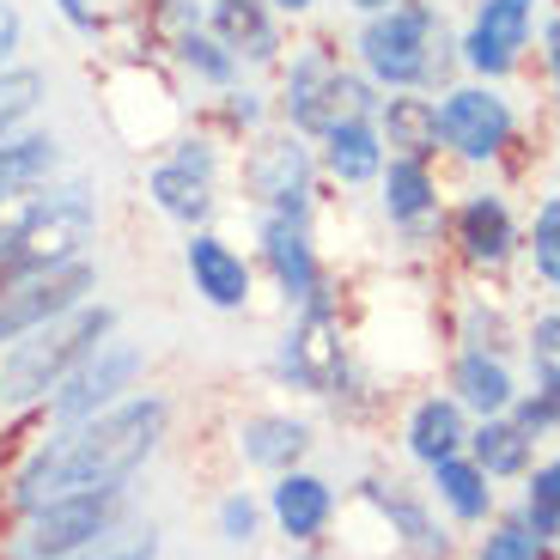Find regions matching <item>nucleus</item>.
<instances>
[{"instance_id": "2eb2a0df", "label": "nucleus", "mask_w": 560, "mask_h": 560, "mask_svg": "<svg viewBox=\"0 0 560 560\" xmlns=\"http://www.w3.org/2000/svg\"><path fill=\"white\" fill-rule=\"evenodd\" d=\"M268 505H275L280 536H293V542H317V536L329 530V518H336V493H329V481L305 476V469H280Z\"/></svg>"}, {"instance_id": "72a5a7b5", "label": "nucleus", "mask_w": 560, "mask_h": 560, "mask_svg": "<svg viewBox=\"0 0 560 560\" xmlns=\"http://www.w3.org/2000/svg\"><path fill=\"white\" fill-rule=\"evenodd\" d=\"M530 250H536V275L560 287V196H548L536 208V232H530Z\"/></svg>"}, {"instance_id": "c03bdc74", "label": "nucleus", "mask_w": 560, "mask_h": 560, "mask_svg": "<svg viewBox=\"0 0 560 560\" xmlns=\"http://www.w3.org/2000/svg\"><path fill=\"white\" fill-rule=\"evenodd\" d=\"M268 7H280V13H311L317 0H268Z\"/></svg>"}, {"instance_id": "bb28decb", "label": "nucleus", "mask_w": 560, "mask_h": 560, "mask_svg": "<svg viewBox=\"0 0 560 560\" xmlns=\"http://www.w3.org/2000/svg\"><path fill=\"white\" fill-rule=\"evenodd\" d=\"M530 445L536 439L524 433L512 415H493V420H481L476 433H469V457L481 463V476H530Z\"/></svg>"}, {"instance_id": "5701e85b", "label": "nucleus", "mask_w": 560, "mask_h": 560, "mask_svg": "<svg viewBox=\"0 0 560 560\" xmlns=\"http://www.w3.org/2000/svg\"><path fill=\"white\" fill-rule=\"evenodd\" d=\"M451 384H457V402H463V408H476L481 420L505 415V408L518 402V384H512L505 360H500V353H481V348L463 353L457 372H451Z\"/></svg>"}, {"instance_id": "58836bf2", "label": "nucleus", "mask_w": 560, "mask_h": 560, "mask_svg": "<svg viewBox=\"0 0 560 560\" xmlns=\"http://www.w3.org/2000/svg\"><path fill=\"white\" fill-rule=\"evenodd\" d=\"M153 19L171 31V43H177L183 31H201V0H153Z\"/></svg>"}, {"instance_id": "37998d69", "label": "nucleus", "mask_w": 560, "mask_h": 560, "mask_svg": "<svg viewBox=\"0 0 560 560\" xmlns=\"http://www.w3.org/2000/svg\"><path fill=\"white\" fill-rule=\"evenodd\" d=\"M542 43H548V73H555V85H560V19L542 31Z\"/></svg>"}, {"instance_id": "473e14b6", "label": "nucleus", "mask_w": 560, "mask_h": 560, "mask_svg": "<svg viewBox=\"0 0 560 560\" xmlns=\"http://www.w3.org/2000/svg\"><path fill=\"white\" fill-rule=\"evenodd\" d=\"M73 560H159V530L135 524V530H104L92 548H80Z\"/></svg>"}, {"instance_id": "cd10ccee", "label": "nucleus", "mask_w": 560, "mask_h": 560, "mask_svg": "<svg viewBox=\"0 0 560 560\" xmlns=\"http://www.w3.org/2000/svg\"><path fill=\"white\" fill-rule=\"evenodd\" d=\"M433 488H439V500L451 505V518H463V524H481L493 512V488H488V476H481V463L476 457H445V463H433Z\"/></svg>"}, {"instance_id": "ea45409f", "label": "nucleus", "mask_w": 560, "mask_h": 560, "mask_svg": "<svg viewBox=\"0 0 560 560\" xmlns=\"http://www.w3.org/2000/svg\"><path fill=\"white\" fill-rule=\"evenodd\" d=\"M56 13L68 19V25L80 31V37H98V31H104V13L92 7V0H56Z\"/></svg>"}, {"instance_id": "7c9ffc66", "label": "nucleus", "mask_w": 560, "mask_h": 560, "mask_svg": "<svg viewBox=\"0 0 560 560\" xmlns=\"http://www.w3.org/2000/svg\"><path fill=\"white\" fill-rule=\"evenodd\" d=\"M524 524H530V536H542V542L560 536V457L542 463V469L524 481Z\"/></svg>"}, {"instance_id": "79ce46f5", "label": "nucleus", "mask_w": 560, "mask_h": 560, "mask_svg": "<svg viewBox=\"0 0 560 560\" xmlns=\"http://www.w3.org/2000/svg\"><path fill=\"white\" fill-rule=\"evenodd\" d=\"M232 116H238L244 128H256L262 122V98H256V92H232Z\"/></svg>"}, {"instance_id": "7ed1b4c3", "label": "nucleus", "mask_w": 560, "mask_h": 560, "mask_svg": "<svg viewBox=\"0 0 560 560\" xmlns=\"http://www.w3.org/2000/svg\"><path fill=\"white\" fill-rule=\"evenodd\" d=\"M110 329H116V311L85 299L80 311H68V317H56V323H43V329H31V336H19L13 348H7V360H0V402L25 408V402L56 396L61 378H68L73 365L98 348Z\"/></svg>"}, {"instance_id": "f704fd0d", "label": "nucleus", "mask_w": 560, "mask_h": 560, "mask_svg": "<svg viewBox=\"0 0 560 560\" xmlns=\"http://www.w3.org/2000/svg\"><path fill=\"white\" fill-rule=\"evenodd\" d=\"M530 365H536V378H542L548 390H560V311L536 317V329H530Z\"/></svg>"}, {"instance_id": "39448f33", "label": "nucleus", "mask_w": 560, "mask_h": 560, "mask_svg": "<svg viewBox=\"0 0 560 560\" xmlns=\"http://www.w3.org/2000/svg\"><path fill=\"white\" fill-rule=\"evenodd\" d=\"M378 104L384 98L372 92V80L365 73H341V61L323 43L299 49L293 68H287V85H280V116L299 135H323L341 116H378Z\"/></svg>"}, {"instance_id": "e433bc0d", "label": "nucleus", "mask_w": 560, "mask_h": 560, "mask_svg": "<svg viewBox=\"0 0 560 560\" xmlns=\"http://www.w3.org/2000/svg\"><path fill=\"white\" fill-rule=\"evenodd\" d=\"M256 524H262V512H256L250 493H225V500H220V536H225L232 548L256 542Z\"/></svg>"}, {"instance_id": "b1692460", "label": "nucleus", "mask_w": 560, "mask_h": 560, "mask_svg": "<svg viewBox=\"0 0 560 560\" xmlns=\"http://www.w3.org/2000/svg\"><path fill=\"white\" fill-rule=\"evenodd\" d=\"M238 451H244V463H256V469H293V463L311 451V427L293 420V415H256V420H244Z\"/></svg>"}, {"instance_id": "4be33fe9", "label": "nucleus", "mask_w": 560, "mask_h": 560, "mask_svg": "<svg viewBox=\"0 0 560 560\" xmlns=\"http://www.w3.org/2000/svg\"><path fill=\"white\" fill-rule=\"evenodd\" d=\"M378 135H384V147H396L402 159H433L439 153V104L396 92V98L378 104Z\"/></svg>"}, {"instance_id": "f3484780", "label": "nucleus", "mask_w": 560, "mask_h": 560, "mask_svg": "<svg viewBox=\"0 0 560 560\" xmlns=\"http://www.w3.org/2000/svg\"><path fill=\"white\" fill-rule=\"evenodd\" d=\"M208 31L238 61H275L280 31L268 19V0H208Z\"/></svg>"}, {"instance_id": "6ab92c4d", "label": "nucleus", "mask_w": 560, "mask_h": 560, "mask_svg": "<svg viewBox=\"0 0 560 560\" xmlns=\"http://www.w3.org/2000/svg\"><path fill=\"white\" fill-rule=\"evenodd\" d=\"M457 244L469 262L481 268H500L505 256L518 250V225H512V213H505L500 196H469L457 208Z\"/></svg>"}, {"instance_id": "dca6fc26", "label": "nucleus", "mask_w": 560, "mask_h": 560, "mask_svg": "<svg viewBox=\"0 0 560 560\" xmlns=\"http://www.w3.org/2000/svg\"><path fill=\"white\" fill-rule=\"evenodd\" d=\"M378 177H384V213L402 225L408 238H427L439 225V183H433V171H427V159L396 153Z\"/></svg>"}, {"instance_id": "6e6552de", "label": "nucleus", "mask_w": 560, "mask_h": 560, "mask_svg": "<svg viewBox=\"0 0 560 560\" xmlns=\"http://www.w3.org/2000/svg\"><path fill=\"white\" fill-rule=\"evenodd\" d=\"M140 365H147V360H140L135 341H110V336H104L98 348H92L68 372V378H61V390L49 396L56 420L80 427V420H92V415H104V408L128 402V390H135V378H140Z\"/></svg>"}, {"instance_id": "a19ab883", "label": "nucleus", "mask_w": 560, "mask_h": 560, "mask_svg": "<svg viewBox=\"0 0 560 560\" xmlns=\"http://www.w3.org/2000/svg\"><path fill=\"white\" fill-rule=\"evenodd\" d=\"M19 37H25V19H19V7H13V0H0V68L13 61Z\"/></svg>"}, {"instance_id": "49530a36", "label": "nucleus", "mask_w": 560, "mask_h": 560, "mask_svg": "<svg viewBox=\"0 0 560 560\" xmlns=\"http://www.w3.org/2000/svg\"><path fill=\"white\" fill-rule=\"evenodd\" d=\"M305 560H329V555H305Z\"/></svg>"}, {"instance_id": "c85d7f7f", "label": "nucleus", "mask_w": 560, "mask_h": 560, "mask_svg": "<svg viewBox=\"0 0 560 560\" xmlns=\"http://www.w3.org/2000/svg\"><path fill=\"white\" fill-rule=\"evenodd\" d=\"M43 98H49V73L31 61H7L0 68V140H13Z\"/></svg>"}, {"instance_id": "f8f14e48", "label": "nucleus", "mask_w": 560, "mask_h": 560, "mask_svg": "<svg viewBox=\"0 0 560 560\" xmlns=\"http://www.w3.org/2000/svg\"><path fill=\"white\" fill-rule=\"evenodd\" d=\"M530 19H536V0H481L476 7V25L463 37V61L488 80L518 68L524 43H530Z\"/></svg>"}, {"instance_id": "1a4fd4ad", "label": "nucleus", "mask_w": 560, "mask_h": 560, "mask_svg": "<svg viewBox=\"0 0 560 560\" xmlns=\"http://www.w3.org/2000/svg\"><path fill=\"white\" fill-rule=\"evenodd\" d=\"M244 196L262 213H311V147L293 135H262L244 159Z\"/></svg>"}, {"instance_id": "412c9836", "label": "nucleus", "mask_w": 560, "mask_h": 560, "mask_svg": "<svg viewBox=\"0 0 560 560\" xmlns=\"http://www.w3.org/2000/svg\"><path fill=\"white\" fill-rule=\"evenodd\" d=\"M365 500L384 512L390 536H402V548H408L415 560H445V555H451V536L439 530L433 518H427V505H420V500H408V493L384 488V481H365Z\"/></svg>"}, {"instance_id": "c9c22d12", "label": "nucleus", "mask_w": 560, "mask_h": 560, "mask_svg": "<svg viewBox=\"0 0 560 560\" xmlns=\"http://www.w3.org/2000/svg\"><path fill=\"white\" fill-rule=\"evenodd\" d=\"M505 415L518 420V427H524L530 439H542L548 427H560V390H548V384H542L536 396H518V402L505 408Z\"/></svg>"}, {"instance_id": "a211bd4d", "label": "nucleus", "mask_w": 560, "mask_h": 560, "mask_svg": "<svg viewBox=\"0 0 560 560\" xmlns=\"http://www.w3.org/2000/svg\"><path fill=\"white\" fill-rule=\"evenodd\" d=\"M323 165L341 183H372L384 171V135L372 116H341L323 128Z\"/></svg>"}, {"instance_id": "a18cd8bd", "label": "nucleus", "mask_w": 560, "mask_h": 560, "mask_svg": "<svg viewBox=\"0 0 560 560\" xmlns=\"http://www.w3.org/2000/svg\"><path fill=\"white\" fill-rule=\"evenodd\" d=\"M360 13H384V7H396V0H353Z\"/></svg>"}, {"instance_id": "2f4dec72", "label": "nucleus", "mask_w": 560, "mask_h": 560, "mask_svg": "<svg viewBox=\"0 0 560 560\" xmlns=\"http://www.w3.org/2000/svg\"><path fill=\"white\" fill-rule=\"evenodd\" d=\"M476 560H548V542H542V536H530V524H524V518H505V524H493V530L481 536V555Z\"/></svg>"}, {"instance_id": "a878e982", "label": "nucleus", "mask_w": 560, "mask_h": 560, "mask_svg": "<svg viewBox=\"0 0 560 560\" xmlns=\"http://www.w3.org/2000/svg\"><path fill=\"white\" fill-rule=\"evenodd\" d=\"M147 196H153V208L165 213V220L189 225V232H201L208 213H213V183L196 177V171H183V165H171V159L147 177Z\"/></svg>"}, {"instance_id": "aec40b11", "label": "nucleus", "mask_w": 560, "mask_h": 560, "mask_svg": "<svg viewBox=\"0 0 560 560\" xmlns=\"http://www.w3.org/2000/svg\"><path fill=\"white\" fill-rule=\"evenodd\" d=\"M469 445V420H463V402L457 396H427V402L408 415V451H415L427 469Z\"/></svg>"}, {"instance_id": "0eeeda50", "label": "nucleus", "mask_w": 560, "mask_h": 560, "mask_svg": "<svg viewBox=\"0 0 560 560\" xmlns=\"http://www.w3.org/2000/svg\"><path fill=\"white\" fill-rule=\"evenodd\" d=\"M92 293H98V268L85 262V256L68 262V268H49V275H31V280L0 287V348H13L19 336H31V329H43V323L80 311Z\"/></svg>"}, {"instance_id": "c756f323", "label": "nucleus", "mask_w": 560, "mask_h": 560, "mask_svg": "<svg viewBox=\"0 0 560 560\" xmlns=\"http://www.w3.org/2000/svg\"><path fill=\"white\" fill-rule=\"evenodd\" d=\"M177 61L196 73V80H208V85H232V80H238V56H232L213 31H183V37H177Z\"/></svg>"}, {"instance_id": "9d476101", "label": "nucleus", "mask_w": 560, "mask_h": 560, "mask_svg": "<svg viewBox=\"0 0 560 560\" xmlns=\"http://www.w3.org/2000/svg\"><path fill=\"white\" fill-rule=\"evenodd\" d=\"M280 372H287L299 390H311V396H336L341 384H348L341 323H336V311L323 305V299H311L305 317L287 329V341H280Z\"/></svg>"}, {"instance_id": "f03ea898", "label": "nucleus", "mask_w": 560, "mask_h": 560, "mask_svg": "<svg viewBox=\"0 0 560 560\" xmlns=\"http://www.w3.org/2000/svg\"><path fill=\"white\" fill-rule=\"evenodd\" d=\"M92 225H98V196H92L85 183H61L49 196L37 189V196L25 201V213L13 220V232L0 238V287L80 262Z\"/></svg>"}, {"instance_id": "393cba45", "label": "nucleus", "mask_w": 560, "mask_h": 560, "mask_svg": "<svg viewBox=\"0 0 560 560\" xmlns=\"http://www.w3.org/2000/svg\"><path fill=\"white\" fill-rule=\"evenodd\" d=\"M61 171V140L56 135H13L0 140V196H31Z\"/></svg>"}, {"instance_id": "20e7f679", "label": "nucleus", "mask_w": 560, "mask_h": 560, "mask_svg": "<svg viewBox=\"0 0 560 560\" xmlns=\"http://www.w3.org/2000/svg\"><path fill=\"white\" fill-rule=\"evenodd\" d=\"M360 61H365V80L390 85V92H415V85L439 80L451 68L439 13L427 0H396V7L372 13L360 31Z\"/></svg>"}, {"instance_id": "ddd939ff", "label": "nucleus", "mask_w": 560, "mask_h": 560, "mask_svg": "<svg viewBox=\"0 0 560 560\" xmlns=\"http://www.w3.org/2000/svg\"><path fill=\"white\" fill-rule=\"evenodd\" d=\"M262 256L287 299H299V305L323 299V268L317 250H311V225L299 213H262Z\"/></svg>"}, {"instance_id": "f257e3e1", "label": "nucleus", "mask_w": 560, "mask_h": 560, "mask_svg": "<svg viewBox=\"0 0 560 560\" xmlns=\"http://www.w3.org/2000/svg\"><path fill=\"white\" fill-rule=\"evenodd\" d=\"M165 427H171L165 396H128V402H116V408H104V415L68 427L56 445H43L37 457L25 463L13 500L25 505V512H37V505L61 500V493L128 488V476L159 451Z\"/></svg>"}, {"instance_id": "423d86ee", "label": "nucleus", "mask_w": 560, "mask_h": 560, "mask_svg": "<svg viewBox=\"0 0 560 560\" xmlns=\"http://www.w3.org/2000/svg\"><path fill=\"white\" fill-rule=\"evenodd\" d=\"M122 493L128 488H98V493H61V500L37 505L13 542V560H73L80 548L98 542L104 530H116Z\"/></svg>"}, {"instance_id": "4c0bfd02", "label": "nucleus", "mask_w": 560, "mask_h": 560, "mask_svg": "<svg viewBox=\"0 0 560 560\" xmlns=\"http://www.w3.org/2000/svg\"><path fill=\"white\" fill-rule=\"evenodd\" d=\"M171 165H183V171H196V177L213 183V171H220V147H213V140H201V135H189V140H177Z\"/></svg>"}, {"instance_id": "9b49d317", "label": "nucleus", "mask_w": 560, "mask_h": 560, "mask_svg": "<svg viewBox=\"0 0 560 560\" xmlns=\"http://www.w3.org/2000/svg\"><path fill=\"white\" fill-rule=\"evenodd\" d=\"M512 140V104L493 92V85H457L439 104V147H451L469 165H488L505 153Z\"/></svg>"}, {"instance_id": "4468645a", "label": "nucleus", "mask_w": 560, "mask_h": 560, "mask_svg": "<svg viewBox=\"0 0 560 560\" xmlns=\"http://www.w3.org/2000/svg\"><path fill=\"white\" fill-rule=\"evenodd\" d=\"M183 268H189L196 293L208 299L213 311H244L250 305V262H244L225 238H213V232H189V244H183Z\"/></svg>"}]
</instances>
